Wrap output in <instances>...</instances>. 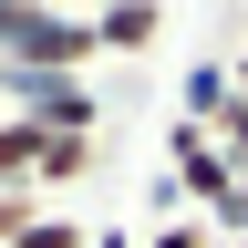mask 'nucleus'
I'll list each match as a JSON object with an SVG mask.
<instances>
[{"mask_svg":"<svg viewBox=\"0 0 248 248\" xmlns=\"http://www.w3.org/2000/svg\"><path fill=\"white\" fill-rule=\"evenodd\" d=\"M166 166H176V197H197L207 228H228V207H238V166L197 135V124H176V135H166Z\"/></svg>","mask_w":248,"mask_h":248,"instance_id":"nucleus-1","label":"nucleus"},{"mask_svg":"<svg viewBox=\"0 0 248 248\" xmlns=\"http://www.w3.org/2000/svg\"><path fill=\"white\" fill-rule=\"evenodd\" d=\"M104 176V124H42V166H31V197H62V186Z\"/></svg>","mask_w":248,"mask_h":248,"instance_id":"nucleus-2","label":"nucleus"},{"mask_svg":"<svg viewBox=\"0 0 248 248\" xmlns=\"http://www.w3.org/2000/svg\"><path fill=\"white\" fill-rule=\"evenodd\" d=\"M155 42H166V11H155V0L93 11V52H104V62H135V52H155Z\"/></svg>","mask_w":248,"mask_h":248,"instance_id":"nucleus-3","label":"nucleus"},{"mask_svg":"<svg viewBox=\"0 0 248 248\" xmlns=\"http://www.w3.org/2000/svg\"><path fill=\"white\" fill-rule=\"evenodd\" d=\"M186 124H197V135H207V145L248 176V93H217V104H207V114H186Z\"/></svg>","mask_w":248,"mask_h":248,"instance_id":"nucleus-4","label":"nucleus"},{"mask_svg":"<svg viewBox=\"0 0 248 248\" xmlns=\"http://www.w3.org/2000/svg\"><path fill=\"white\" fill-rule=\"evenodd\" d=\"M31 166H42V124L0 114V186H31Z\"/></svg>","mask_w":248,"mask_h":248,"instance_id":"nucleus-5","label":"nucleus"},{"mask_svg":"<svg viewBox=\"0 0 248 248\" xmlns=\"http://www.w3.org/2000/svg\"><path fill=\"white\" fill-rule=\"evenodd\" d=\"M31 217H42V197H31V186H0V248H21Z\"/></svg>","mask_w":248,"mask_h":248,"instance_id":"nucleus-6","label":"nucleus"},{"mask_svg":"<svg viewBox=\"0 0 248 248\" xmlns=\"http://www.w3.org/2000/svg\"><path fill=\"white\" fill-rule=\"evenodd\" d=\"M21 248H93V228H73V217H31Z\"/></svg>","mask_w":248,"mask_h":248,"instance_id":"nucleus-7","label":"nucleus"},{"mask_svg":"<svg viewBox=\"0 0 248 248\" xmlns=\"http://www.w3.org/2000/svg\"><path fill=\"white\" fill-rule=\"evenodd\" d=\"M155 248H217V228H207V217H166V228H155Z\"/></svg>","mask_w":248,"mask_h":248,"instance_id":"nucleus-8","label":"nucleus"},{"mask_svg":"<svg viewBox=\"0 0 248 248\" xmlns=\"http://www.w3.org/2000/svg\"><path fill=\"white\" fill-rule=\"evenodd\" d=\"M228 93H248V52H238V62H228Z\"/></svg>","mask_w":248,"mask_h":248,"instance_id":"nucleus-9","label":"nucleus"},{"mask_svg":"<svg viewBox=\"0 0 248 248\" xmlns=\"http://www.w3.org/2000/svg\"><path fill=\"white\" fill-rule=\"evenodd\" d=\"M217 248H248V238H217Z\"/></svg>","mask_w":248,"mask_h":248,"instance_id":"nucleus-10","label":"nucleus"},{"mask_svg":"<svg viewBox=\"0 0 248 248\" xmlns=\"http://www.w3.org/2000/svg\"><path fill=\"white\" fill-rule=\"evenodd\" d=\"M0 114H11V93H0Z\"/></svg>","mask_w":248,"mask_h":248,"instance_id":"nucleus-11","label":"nucleus"}]
</instances>
